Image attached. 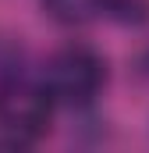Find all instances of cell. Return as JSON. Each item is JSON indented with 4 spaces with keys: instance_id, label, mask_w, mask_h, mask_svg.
Returning <instances> with one entry per match:
<instances>
[{
    "instance_id": "obj_4",
    "label": "cell",
    "mask_w": 149,
    "mask_h": 153,
    "mask_svg": "<svg viewBox=\"0 0 149 153\" xmlns=\"http://www.w3.org/2000/svg\"><path fill=\"white\" fill-rule=\"evenodd\" d=\"M139 68H142V75L149 78V50H146V53H142V61H139Z\"/></svg>"
},
{
    "instance_id": "obj_1",
    "label": "cell",
    "mask_w": 149,
    "mask_h": 153,
    "mask_svg": "<svg viewBox=\"0 0 149 153\" xmlns=\"http://www.w3.org/2000/svg\"><path fill=\"white\" fill-rule=\"evenodd\" d=\"M43 85L53 96V103L82 111L89 103H96V96L107 85V61L85 46V43H68L60 50H53L43 64Z\"/></svg>"
},
{
    "instance_id": "obj_3",
    "label": "cell",
    "mask_w": 149,
    "mask_h": 153,
    "mask_svg": "<svg viewBox=\"0 0 149 153\" xmlns=\"http://www.w3.org/2000/svg\"><path fill=\"white\" fill-rule=\"evenodd\" d=\"M43 7L60 25H85L107 11V0H43Z\"/></svg>"
},
{
    "instance_id": "obj_2",
    "label": "cell",
    "mask_w": 149,
    "mask_h": 153,
    "mask_svg": "<svg viewBox=\"0 0 149 153\" xmlns=\"http://www.w3.org/2000/svg\"><path fill=\"white\" fill-rule=\"evenodd\" d=\"M53 96L43 78H32L18 68L0 71V132L11 143H36L46 135L53 117Z\"/></svg>"
}]
</instances>
